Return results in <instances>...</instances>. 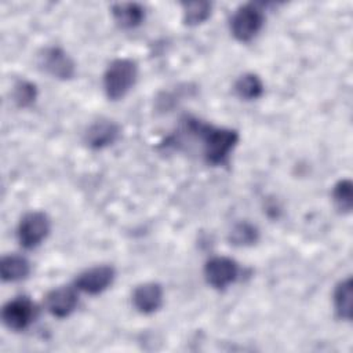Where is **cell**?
<instances>
[{
  "label": "cell",
  "instance_id": "9c48e42d",
  "mask_svg": "<svg viewBox=\"0 0 353 353\" xmlns=\"http://www.w3.org/2000/svg\"><path fill=\"white\" fill-rule=\"evenodd\" d=\"M79 303V294L74 285H62L51 290L46 295L47 312L57 317L65 319L70 316Z\"/></svg>",
  "mask_w": 353,
  "mask_h": 353
},
{
  "label": "cell",
  "instance_id": "4fadbf2b",
  "mask_svg": "<svg viewBox=\"0 0 353 353\" xmlns=\"http://www.w3.org/2000/svg\"><path fill=\"white\" fill-rule=\"evenodd\" d=\"M332 302H334V310L341 320L350 321L352 320V305H353V281L352 277H346L341 280L332 294Z\"/></svg>",
  "mask_w": 353,
  "mask_h": 353
},
{
  "label": "cell",
  "instance_id": "ac0fdd59",
  "mask_svg": "<svg viewBox=\"0 0 353 353\" xmlns=\"http://www.w3.org/2000/svg\"><path fill=\"white\" fill-rule=\"evenodd\" d=\"M258 237H259V232L256 226H254L250 222L236 223L229 233V241L236 247L252 245L258 241Z\"/></svg>",
  "mask_w": 353,
  "mask_h": 353
},
{
  "label": "cell",
  "instance_id": "8992f818",
  "mask_svg": "<svg viewBox=\"0 0 353 353\" xmlns=\"http://www.w3.org/2000/svg\"><path fill=\"white\" fill-rule=\"evenodd\" d=\"M116 279V269L112 265H95L91 266L81 273H79L74 279L73 285L77 291L98 295L108 290Z\"/></svg>",
  "mask_w": 353,
  "mask_h": 353
},
{
  "label": "cell",
  "instance_id": "d6986e66",
  "mask_svg": "<svg viewBox=\"0 0 353 353\" xmlns=\"http://www.w3.org/2000/svg\"><path fill=\"white\" fill-rule=\"evenodd\" d=\"M37 99V87L28 80H18L12 87V101L18 108H29Z\"/></svg>",
  "mask_w": 353,
  "mask_h": 353
},
{
  "label": "cell",
  "instance_id": "7c38bea8",
  "mask_svg": "<svg viewBox=\"0 0 353 353\" xmlns=\"http://www.w3.org/2000/svg\"><path fill=\"white\" fill-rule=\"evenodd\" d=\"M30 273V262L19 254H8L0 259V276L4 283L25 280Z\"/></svg>",
  "mask_w": 353,
  "mask_h": 353
},
{
  "label": "cell",
  "instance_id": "2e32d148",
  "mask_svg": "<svg viewBox=\"0 0 353 353\" xmlns=\"http://www.w3.org/2000/svg\"><path fill=\"white\" fill-rule=\"evenodd\" d=\"M332 201L335 207L343 212L349 214L353 207V183L350 179L343 178L339 179L334 186H332Z\"/></svg>",
  "mask_w": 353,
  "mask_h": 353
},
{
  "label": "cell",
  "instance_id": "52a82bcc",
  "mask_svg": "<svg viewBox=\"0 0 353 353\" xmlns=\"http://www.w3.org/2000/svg\"><path fill=\"white\" fill-rule=\"evenodd\" d=\"M239 263L229 256H212L204 265V279L215 290H225L236 281Z\"/></svg>",
  "mask_w": 353,
  "mask_h": 353
},
{
  "label": "cell",
  "instance_id": "e0dca14e",
  "mask_svg": "<svg viewBox=\"0 0 353 353\" xmlns=\"http://www.w3.org/2000/svg\"><path fill=\"white\" fill-rule=\"evenodd\" d=\"M182 7L185 25L197 26L210 18L212 4L208 1H189L183 3Z\"/></svg>",
  "mask_w": 353,
  "mask_h": 353
},
{
  "label": "cell",
  "instance_id": "277c9868",
  "mask_svg": "<svg viewBox=\"0 0 353 353\" xmlns=\"http://www.w3.org/2000/svg\"><path fill=\"white\" fill-rule=\"evenodd\" d=\"M51 221L43 211L26 212L17 228V239L22 248L33 250L39 247L50 234Z\"/></svg>",
  "mask_w": 353,
  "mask_h": 353
},
{
  "label": "cell",
  "instance_id": "8fae6325",
  "mask_svg": "<svg viewBox=\"0 0 353 353\" xmlns=\"http://www.w3.org/2000/svg\"><path fill=\"white\" fill-rule=\"evenodd\" d=\"M131 301L134 307L142 314L157 312L164 302V291L159 283L146 281L137 285L132 291Z\"/></svg>",
  "mask_w": 353,
  "mask_h": 353
},
{
  "label": "cell",
  "instance_id": "7a4b0ae2",
  "mask_svg": "<svg viewBox=\"0 0 353 353\" xmlns=\"http://www.w3.org/2000/svg\"><path fill=\"white\" fill-rule=\"evenodd\" d=\"M138 65L131 58L113 59L103 73V91L110 101L124 98L135 85Z\"/></svg>",
  "mask_w": 353,
  "mask_h": 353
},
{
  "label": "cell",
  "instance_id": "5bb4252c",
  "mask_svg": "<svg viewBox=\"0 0 353 353\" xmlns=\"http://www.w3.org/2000/svg\"><path fill=\"white\" fill-rule=\"evenodd\" d=\"M112 15L119 26L132 29L143 22L145 8L138 3H117L112 6Z\"/></svg>",
  "mask_w": 353,
  "mask_h": 353
},
{
  "label": "cell",
  "instance_id": "5b68a950",
  "mask_svg": "<svg viewBox=\"0 0 353 353\" xmlns=\"http://www.w3.org/2000/svg\"><path fill=\"white\" fill-rule=\"evenodd\" d=\"M37 307L28 296H17L10 299L1 309L3 324L11 331L26 330L36 319Z\"/></svg>",
  "mask_w": 353,
  "mask_h": 353
},
{
  "label": "cell",
  "instance_id": "9a60e30c",
  "mask_svg": "<svg viewBox=\"0 0 353 353\" xmlns=\"http://www.w3.org/2000/svg\"><path fill=\"white\" fill-rule=\"evenodd\" d=\"M233 90L240 99L254 101L262 97L263 83L258 74L244 73L234 81Z\"/></svg>",
  "mask_w": 353,
  "mask_h": 353
},
{
  "label": "cell",
  "instance_id": "6da1fadb",
  "mask_svg": "<svg viewBox=\"0 0 353 353\" xmlns=\"http://www.w3.org/2000/svg\"><path fill=\"white\" fill-rule=\"evenodd\" d=\"M193 130L197 131L203 138L205 161L212 165H221L226 163L240 139L239 132L232 128L194 123Z\"/></svg>",
  "mask_w": 353,
  "mask_h": 353
},
{
  "label": "cell",
  "instance_id": "ba28073f",
  "mask_svg": "<svg viewBox=\"0 0 353 353\" xmlns=\"http://www.w3.org/2000/svg\"><path fill=\"white\" fill-rule=\"evenodd\" d=\"M39 63L44 72L58 80H69L76 73V63L61 47H47L39 55Z\"/></svg>",
  "mask_w": 353,
  "mask_h": 353
},
{
  "label": "cell",
  "instance_id": "3957f363",
  "mask_svg": "<svg viewBox=\"0 0 353 353\" xmlns=\"http://www.w3.org/2000/svg\"><path fill=\"white\" fill-rule=\"evenodd\" d=\"M265 14L254 3L241 4L230 18V33L241 43L251 41L263 28Z\"/></svg>",
  "mask_w": 353,
  "mask_h": 353
},
{
  "label": "cell",
  "instance_id": "30bf717a",
  "mask_svg": "<svg viewBox=\"0 0 353 353\" xmlns=\"http://www.w3.org/2000/svg\"><path fill=\"white\" fill-rule=\"evenodd\" d=\"M120 137V125L109 119H99L88 125L84 132V142L94 150L113 145Z\"/></svg>",
  "mask_w": 353,
  "mask_h": 353
}]
</instances>
